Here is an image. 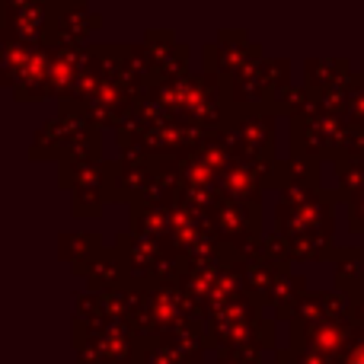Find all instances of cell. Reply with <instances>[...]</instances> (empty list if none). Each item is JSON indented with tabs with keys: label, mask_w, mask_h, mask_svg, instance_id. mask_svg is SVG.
Returning a JSON list of instances; mask_svg holds the SVG:
<instances>
[{
	"label": "cell",
	"mask_w": 364,
	"mask_h": 364,
	"mask_svg": "<svg viewBox=\"0 0 364 364\" xmlns=\"http://www.w3.org/2000/svg\"><path fill=\"white\" fill-rule=\"evenodd\" d=\"M352 364H364V352L358 355V358H352Z\"/></svg>",
	"instance_id": "1"
}]
</instances>
